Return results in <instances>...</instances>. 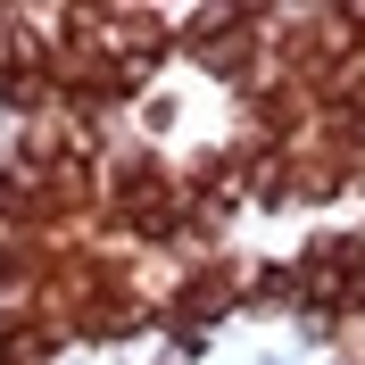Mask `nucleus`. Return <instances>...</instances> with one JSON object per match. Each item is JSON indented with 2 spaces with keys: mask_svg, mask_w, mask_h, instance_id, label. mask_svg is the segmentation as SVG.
Wrapping results in <instances>:
<instances>
[]
</instances>
